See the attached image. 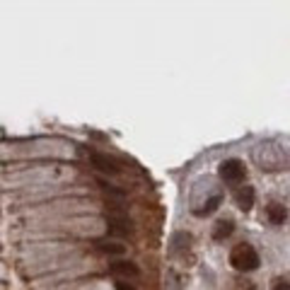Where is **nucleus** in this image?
<instances>
[{
    "label": "nucleus",
    "mask_w": 290,
    "mask_h": 290,
    "mask_svg": "<svg viewBox=\"0 0 290 290\" xmlns=\"http://www.w3.org/2000/svg\"><path fill=\"white\" fill-rule=\"evenodd\" d=\"M109 271H112L114 276H119V278H138L140 276V268H138V264L135 261H128V259H116V261H112V266H109Z\"/></svg>",
    "instance_id": "39448f33"
},
{
    "label": "nucleus",
    "mask_w": 290,
    "mask_h": 290,
    "mask_svg": "<svg viewBox=\"0 0 290 290\" xmlns=\"http://www.w3.org/2000/svg\"><path fill=\"white\" fill-rule=\"evenodd\" d=\"M234 201L239 206V211H252V206H254V189L245 184L242 189L234 191Z\"/></svg>",
    "instance_id": "0eeeda50"
},
{
    "label": "nucleus",
    "mask_w": 290,
    "mask_h": 290,
    "mask_svg": "<svg viewBox=\"0 0 290 290\" xmlns=\"http://www.w3.org/2000/svg\"><path fill=\"white\" fill-rule=\"evenodd\" d=\"M206 203H208V206L199 208V211H196V215H208V213L215 211V208H218V206L223 203V194H215V196H211V199H208Z\"/></svg>",
    "instance_id": "9b49d317"
},
{
    "label": "nucleus",
    "mask_w": 290,
    "mask_h": 290,
    "mask_svg": "<svg viewBox=\"0 0 290 290\" xmlns=\"http://www.w3.org/2000/svg\"><path fill=\"white\" fill-rule=\"evenodd\" d=\"M116 290H135V285H131V283H123V280H116V285H114Z\"/></svg>",
    "instance_id": "4468645a"
},
{
    "label": "nucleus",
    "mask_w": 290,
    "mask_h": 290,
    "mask_svg": "<svg viewBox=\"0 0 290 290\" xmlns=\"http://www.w3.org/2000/svg\"><path fill=\"white\" fill-rule=\"evenodd\" d=\"M218 174H220L223 181L234 184V181H242V179L247 177V167L242 160H225L223 165L218 167Z\"/></svg>",
    "instance_id": "7ed1b4c3"
},
{
    "label": "nucleus",
    "mask_w": 290,
    "mask_h": 290,
    "mask_svg": "<svg viewBox=\"0 0 290 290\" xmlns=\"http://www.w3.org/2000/svg\"><path fill=\"white\" fill-rule=\"evenodd\" d=\"M271 290H290L288 278H285V276H283V278H276L273 280V285H271Z\"/></svg>",
    "instance_id": "ddd939ff"
},
{
    "label": "nucleus",
    "mask_w": 290,
    "mask_h": 290,
    "mask_svg": "<svg viewBox=\"0 0 290 290\" xmlns=\"http://www.w3.org/2000/svg\"><path fill=\"white\" fill-rule=\"evenodd\" d=\"M94 249L104 257H126V245L123 242H112V239H94Z\"/></svg>",
    "instance_id": "423d86ee"
},
{
    "label": "nucleus",
    "mask_w": 290,
    "mask_h": 290,
    "mask_svg": "<svg viewBox=\"0 0 290 290\" xmlns=\"http://www.w3.org/2000/svg\"><path fill=\"white\" fill-rule=\"evenodd\" d=\"M89 160H92V165L100 169V172H104L107 177H119V174H121V165H119L114 157L104 155V153H89Z\"/></svg>",
    "instance_id": "20e7f679"
},
{
    "label": "nucleus",
    "mask_w": 290,
    "mask_h": 290,
    "mask_svg": "<svg viewBox=\"0 0 290 290\" xmlns=\"http://www.w3.org/2000/svg\"><path fill=\"white\" fill-rule=\"evenodd\" d=\"M232 232H234L232 220H218L215 227H213V239H215V242H223V239H227Z\"/></svg>",
    "instance_id": "9d476101"
},
{
    "label": "nucleus",
    "mask_w": 290,
    "mask_h": 290,
    "mask_svg": "<svg viewBox=\"0 0 290 290\" xmlns=\"http://www.w3.org/2000/svg\"><path fill=\"white\" fill-rule=\"evenodd\" d=\"M100 186H102L104 191H107L109 196H116V199H123V196H126V191H123V189H119V186H114V184H109V181H104V179H100Z\"/></svg>",
    "instance_id": "f8f14e48"
},
{
    "label": "nucleus",
    "mask_w": 290,
    "mask_h": 290,
    "mask_svg": "<svg viewBox=\"0 0 290 290\" xmlns=\"http://www.w3.org/2000/svg\"><path fill=\"white\" fill-rule=\"evenodd\" d=\"M266 215H268V223L271 225H283L285 223V218H288V211H285L283 203H268Z\"/></svg>",
    "instance_id": "6e6552de"
},
{
    "label": "nucleus",
    "mask_w": 290,
    "mask_h": 290,
    "mask_svg": "<svg viewBox=\"0 0 290 290\" xmlns=\"http://www.w3.org/2000/svg\"><path fill=\"white\" fill-rule=\"evenodd\" d=\"M230 264H232L234 271H242V273H247V271H254V268L259 266L257 249H254L252 245H247V242L237 245L232 252H230Z\"/></svg>",
    "instance_id": "f257e3e1"
},
{
    "label": "nucleus",
    "mask_w": 290,
    "mask_h": 290,
    "mask_svg": "<svg viewBox=\"0 0 290 290\" xmlns=\"http://www.w3.org/2000/svg\"><path fill=\"white\" fill-rule=\"evenodd\" d=\"M191 247V234L189 232H177L172 237V245H169V254L177 257L179 252H186Z\"/></svg>",
    "instance_id": "1a4fd4ad"
},
{
    "label": "nucleus",
    "mask_w": 290,
    "mask_h": 290,
    "mask_svg": "<svg viewBox=\"0 0 290 290\" xmlns=\"http://www.w3.org/2000/svg\"><path fill=\"white\" fill-rule=\"evenodd\" d=\"M107 230L116 237H133L135 225L126 213H119V215H107Z\"/></svg>",
    "instance_id": "f03ea898"
}]
</instances>
